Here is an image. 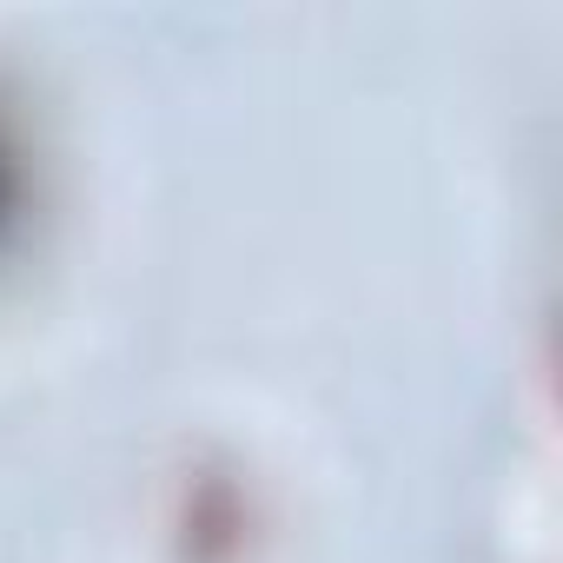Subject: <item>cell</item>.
I'll list each match as a JSON object with an SVG mask.
<instances>
[{"mask_svg":"<svg viewBox=\"0 0 563 563\" xmlns=\"http://www.w3.org/2000/svg\"><path fill=\"white\" fill-rule=\"evenodd\" d=\"M258 497L232 464H192L173 484V556L179 563H252Z\"/></svg>","mask_w":563,"mask_h":563,"instance_id":"cell-1","label":"cell"},{"mask_svg":"<svg viewBox=\"0 0 563 563\" xmlns=\"http://www.w3.org/2000/svg\"><path fill=\"white\" fill-rule=\"evenodd\" d=\"M27 212H34V146L14 100L0 93V252L27 232Z\"/></svg>","mask_w":563,"mask_h":563,"instance_id":"cell-2","label":"cell"}]
</instances>
